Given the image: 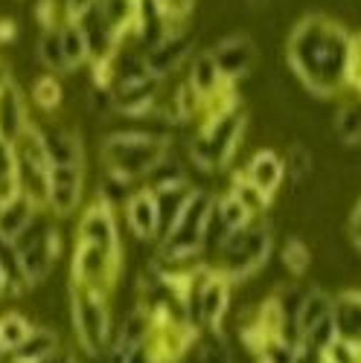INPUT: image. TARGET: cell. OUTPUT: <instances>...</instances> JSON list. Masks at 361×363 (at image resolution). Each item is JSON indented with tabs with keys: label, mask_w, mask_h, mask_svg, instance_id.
I'll list each match as a JSON object with an SVG mask.
<instances>
[{
	"label": "cell",
	"mask_w": 361,
	"mask_h": 363,
	"mask_svg": "<svg viewBox=\"0 0 361 363\" xmlns=\"http://www.w3.org/2000/svg\"><path fill=\"white\" fill-rule=\"evenodd\" d=\"M352 35L329 15H306L297 21L286 41V58L294 76L315 96L347 94Z\"/></svg>",
	"instance_id": "6da1fadb"
},
{
	"label": "cell",
	"mask_w": 361,
	"mask_h": 363,
	"mask_svg": "<svg viewBox=\"0 0 361 363\" xmlns=\"http://www.w3.org/2000/svg\"><path fill=\"white\" fill-rule=\"evenodd\" d=\"M12 157H15V184L23 198H29L36 206L47 209V192H50V157L44 148L41 125H29L15 143H12Z\"/></svg>",
	"instance_id": "ba28073f"
},
{
	"label": "cell",
	"mask_w": 361,
	"mask_h": 363,
	"mask_svg": "<svg viewBox=\"0 0 361 363\" xmlns=\"http://www.w3.org/2000/svg\"><path fill=\"white\" fill-rule=\"evenodd\" d=\"M187 82L195 87V94L204 99V102H213L216 96H222L225 90H230L233 84H227L213 62V55H210V50L204 52H195L190 58V67H187Z\"/></svg>",
	"instance_id": "ac0fdd59"
},
{
	"label": "cell",
	"mask_w": 361,
	"mask_h": 363,
	"mask_svg": "<svg viewBox=\"0 0 361 363\" xmlns=\"http://www.w3.org/2000/svg\"><path fill=\"white\" fill-rule=\"evenodd\" d=\"M117 279H119V256L117 253H108V250L94 247V245H79L76 241L73 262H70V282L73 285H82V288L111 296Z\"/></svg>",
	"instance_id": "9c48e42d"
},
{
	"label": "cell",
	"mask_w": 361,
	"mask_h": 363,
	"mask_svg": "<svg viewBox=\"0 0 361 363\" xmlns=\"http://www.w3.org/2000/svg\"><path fill=\"white\" fill-rule=\"evenodd\" d=\"M12 245L21 259L29 288H36L53 274L58 253H62V235H58V227L53 224V218H47V209H41V213L12 238Z\"/></svg>",
	"instance_id": "52a82bcc"
},
{
	"label": "cell",
	"mask_w": 361,
	"mask_h": 363,
	"mask_svg": "<svg viewBox=\"0 0 361 363\" xmlns=\"http://www.w3.org/2000/svg\"><path fill=\"white\" fill-rule=\"evenodd\" d=\"M297 343H289L283 337H262L254 349L257 363H297Z\"/></svg>",
	"instance_id": "d6a6232c"
},
{
	"label": "cell",
	"mask_w": 361,
	"mask_h": 363,
	"mask_svg": "<svg viewBox=\"0 0 361 363\" xmlns=\"http://www.w3.org/2000/svg\"><path fill=\"white\" fill-rule=\"evenodd\" d=\"M216 195L207 189H193L187 206L180 209L178 221L172 224V230L158 241V259L161 267L172 270V267H195L193 259L204 253V227L207 218L213 213Z\"/></svg>",
	"instance_id": "277c9868"
},
{
	"label": "cell",
	"mask_w": 361,
	"mask_h": 363,
	"mask_svg": "<svg viewBox=\"0 0 361 363\" xmlns=\"http://www.w3.org/2000/svg\"><path fill=\"white\" fill-rule=\"evenodd\" d=\"M41 134H44L50 166H85V145L76 128L50 125V128H41Z\"/></svg>",
	"instance_id": "2e32d148"
},
{
	"label": "cell",
	"mask_w": 361,
	"mask_h": 363,
	"mask_svg": "<svg viewBox=\"0 0 361 363\" xmlns=\"http://www.w3.org/2000/svg\"><path fill=\"white\" fill-rule=\"evenodd\" d=\"M123 363H161V360H158V354L152 352V346L143 343V346L131 349V352H129V357H126Z\"/></svg>",
	"instance_id": "b9f144b4"
},
{
	"label": "cell",
	"mask_w": 361,
	"mask_h": 363,
	"mask_svg": "<svg viewBox=\"0 0 361 363\" xmlns=\"http://www.w3.org/2000/svg\"><path fill=\"white\" fill-rule=\"evenodd\" d=\"M195 363H236L225 328H204L195 337Z\"/></svg>",
	"instance_id": "603a6c76"
},
{
	"label": "cell",
	"mask_w": 361,
	"mask_h": 363,
	"mask_svg": "<svg viewBox=\"0 0 361 363\" xmlns=\"http://www.w3.org/2000/svg\"><path fill=\"white\" fill-rule=\"evenodd\" d=\"M29 125H33L29 123V102L21 84L12 79L9 84L0 87V140L12 145Z\"/></svg>",
	"instance_id": "5bb4252c"
},
{
	"label": "cell",
	"mask_w": 361,
	"mask_h": 363,
	"mask_svg": "<svg viewBox=\"0 0 361 363\" xmlns=\"http://www.w3.org/2000/svg\"><path fill=\"white\" fill-rule=\"evenodd\" d=\"M58 38H62V52H65V65H68V70H79L82 65L90 62L85 35H82V29H79V23H76L73 18L58 26Z\"/></svg>",
	"instance_id": "4316f807"
},
{
	"label": "cell",
	"mask_w": 361,
	"mask_h": 363,
	"mask_svg": "<svg viewBox=\"0 0 361 363\" xmlns=\"http://www.w3.org/2000/svg\"><path fill=\"white\" fill-rule=\"evenodd\" d=\"M131 4H134V6H140V4H143V0H131Z\"/></svg>",
	"instance_id": "681fc988"
},
{
	"label": "cell",
	"mask_w": 361,
	"mask_h": 363,
	"mask_svg": "<svg viewBox=\"0 0 361 363\" xmlns=\"http://www.w3.org/2000/svg\"><path fill=\"white\" fill-rule=\"evenodd\" d=\"M79 245H94L108 253L123 256V245H119V224H117V209L105 206L102 201H94L85 206L76 230Z\"/></svg>",
	"instance_id": "8fae6325"
},
{
	"label": "cell",
	"mask_w": 361,
	"mask_h": 363,
	"mask_svg": "<svg viewBox=\"0 0 361 363\" xmlns=\"http://www.w3.org/2000/svg\"><path fill=\"white\" fill-rule=\"evenodd\" d=\"M94 4H97V0H65V6H68V15H70V18H79L82 12H87Z\"/></svg>",
	"instance_id": "7bdbcfd3"
},
{
	"label": "cell",
	"mask_w": 361,
	"mask_h": 363,
	"mask_svg": "<svg viewBox=\"0 0 361 363\" xmlns=\"http://www.w3.org/2000/svg\"><path fill=\"white\" fill-rule=\"evenodd\" d=\"M335 137L344 145H361V94H350V99L338 108Z\"/></svg>",
	"instance_id": "484cf974"
},
{
	"label": "cell",
	"mask_w": 361,
	"mask_h": 363,
	"mask_svg": "<svg viewBox=\"0 0 361 363\" xmlns=\"http://www.w3.org/2000/svg\"><path fill=\"white\" fill-rule=\"evenodd\" d=\"M0 274L6 279V296H23L26 291H33L23 277V267H21V259L15 253V245L9 238L0 235Z\"/></svg>",
	"instance_id": "d4e9b609"
},
{
	"label": "cell",
	"mask_w": 361,
	"mask_h": 363,
	"mask_svg": "<svg viewBox=\"0 0 361 363\" xmlns=\"http://www.w3.org/2000/svg\"><path fill=\"white\" fill-rule=\"evenodd\" d=\"M140 189V184H131V180L119 177L114 172H102L99 177V189H97V201H102L105 206L117 209V206H126V201Z\"/></svg>",
	"instance_id": "f546056e"
},
{
	"label": "cell",
	"mask_w": 361,
	"mask_h": 363,
	"mask_svg": "<svg viewBox=\"0 0 361 363\" xmlns=\"http://www.w3.org/2000/svg\"><path fill=\"white\" fill-rule=\"evenodd\" d=\"M283 163H286V177L291 180V184H303V180H309V174H312V155H309V148L306 145H300V143H294L291 148H289V155L283 157Z\"/></svg>",
	"instance_id": "d590c367"
},
{
	"label": "cell",
	"mask_w": 361,
	"mask_h": 363,
	"mask_svg": "<svg viewBox=\"0 0 361 363\" xmlns=\"http://www.w3.org/2000/svg\"><path fill=\"white\" fill-rule=\"evenodd\" d=\"M12 82V73H9V65L4 62V58H0V87L4 84H9Z\"/></svg>",
	"instance_id": "bcb514c9"
},
{
	"label": "cell",
	"mask_w": 361,
	"mask_h": 363,
	"mask_svg": "<svg viewBox=\"0 0 361 363\" xmlns=\"http://www.w3.org/2000/svg\"><path fill=\"white\" fill-rule=\"evenodd\" d=\"M210 55H213V62L222 73V79L227 84H236L242 82L254 67H257V44L245 35V33H236V35H225L213 50H210Z\"/></svg>",
	"instance_id": "7c38bea8"
},
{
	"label": "cell",
	"mask_w": 361,
	"mask_h": 363,
	"mask_svg": "<svg viewBox=\"0 0 361 363\" xmlns=\"http://www.w3.org/2000/svg\"><path fill=\"white\" fill-rule=\"evenodd\" d=\"M38 213H41V206H36L29 198H23V195L12 198L9 203L0 206V235L12 241Z\"/></svg>",
	"instance_id": "cb8c5ba5"
},
{
	"label": "cell",
	"mask_w": 361,
	"mask_h": 363,
	"mask_svg": "<svg viewBox=\"0 0 361 363\" xmlns=\"http://www.w3.org/2000/svg\"><path fill=\"white\" fill-rule=\"evenodd\" d=\"M227 195H233V198L242 203L254 218H262V216H265V209L271 206V198H268L265 192H259L242 172H236V174L230 177V189H227Z\"/></svg>",
	"instance_id": "83f0119b"
},
{
	"label": "cell",
	"mask_w": 361,
	"mask_h": 363,
	"mask_svg": "<svg viewBox=\"0 0 361 363\" xmlns=\"http://www.w3.org/2000/svg\"><path fill=\"white\" fill-rule=\"evenodd\" d=\"M271 250H274V227L265 218H254L248 227L225 235V241L216 250L213 270H219L225 279L236 285L248 277H257L265 267Z\"/></svg>",
	"instance_id": "5b68a950"
},
{
	"label": "cell",
	"mask_w": 361,
	"mask_h": 363,
	"mask_svg": "<svg viewBox=\"0 0 361 363\" xmlns=\"http://www.w3.org/2000/svg\"><path fill=\"white\" fill-rule=\"evenodd\" d=\"M242 174L251 180L259 192H265L268 198H274L280 192V186L286 184V163H283V157L277 155V151L259 148V151H254V155L248 157Z\"/></svg>",
	"instance_id": "9a60e30c"
},
{
	"label": "cell",
	"mask_w": 361,
	"mask_h": 363,
	"mask_svg": "<svg viewBox=\"0 0 361 363\" xmlns=\"http://www.w3.org/2000/svg\"><path fill=\"white\" fill-rule=\"evenodd\" d=\"M169 155V143L161 134L143 131V128H123L105 137L102 143V163L105 172H114L119 177L140 184L149 177L163 157Z\"/></svg>",
	"instance_id": "3957f363"
},
{
	"label": "cell",
	"mask_w": 361,
	"mask_h": 363,
	"mask_svg": "<svg viewBox=\"0 0 361 363\" xmlns=\"http://www.w3.org/2000/svg\"><path fill=\"white\" fill-rule=\"evenodd\" d=\"M0 363H9V357H4V360H0Z\"/></svg>",
	"instance_id": "f907efd6"
},
{
	"label": "cell",
	"mask_w": 361,
	"mask_h": 363,
	"mask_svg": "<svg viewBox=\"0 0 361 363\" xmlns=\"http://www.w3.org/2000/svg\"><path fill=\"white\" fill-rule=\"evenodd\" d=\"M338 337L361 346V291H344L335 296L333 306Z\"/></svg>",
	"instance_id": "7402d4cb"
},
{
	"label": "cell",
	"mask_w": 361,
	"mask_h": 363,
	"mask_svg": "<svg viewBox=\"0 0 361 363\" xmlns=\"http://www.w3.org/2000/svg\"><path fill=\"white\" fill-rule=\"evenodd\" d=\"M68 294H70V323H73L76 343L82 346L85 354L102 357L114 337L108 296L73 282H68Z\"/></svg>",
	"instance_id": "8992f818"
},
{
	"label": "cell",
	"mask_w": 361,
	"mask_h": 363,
	"mask_svg": "<svg viewBox=\"0 0 361 363\" xmlns=\"http://www.w3.org/2000/svg\"><path fill=\"white\" fill-rule=\"evenodd\" d=\"M320 363H361V346L338 337L333 346L320 352Z\"/></svg>",
	"instance_id": "f35d334b"
},
{
	"label": "cell",
	"mask_w": 361,
	"mask_h": 363,
	"mask_svg": "<svg viewBox=\"0 0 361 363\" xmlns=\"http://www.w3.org/2000/svg\"><path fill=\"white\" fill-rule=\"evenodd\" d=\"M155 4H158L161 15L166 18V23L172 29H180L187 23V18H190V12L195 6V0H155Z\"/></svg>",
	"instance_id": "74e56055"
},
{
	"label": "cell",
	"mask_w": 361,
	"mask_h": 363,
	"mask_svg": "<svg viewBox=\"0 0 361 363\" xmlns=\"http://www.w3.org/2000/svg\"><path fill=\"white\" fill-rule=\"evenodd\" d=\"M33 320H29L26 314L21 311H6V314H0V349L6 352V357L26 340V335L33 331Z\"/></svg>",
	"instance_id": "f1b7e54d"
},
{
	"label": "cell",
	"mask_w": 361,
	"mask_h": 363,
	"mask_svg": "<svg viewBox=\"0 0 361 363\" xmlns=\"http://www.w3.org/2000/svg\"><path fill=\"white\" fill-rule=\"evenodd\" d=\"M193 55H195V41H193V35L187 33V26H184V29H169V33L152 50H146L143 62H146L149 76H155V79L163 82L175 70L184 67Z\"/></svg>",
	"instance_id": "30bf717a"
},
{
	"label": "cell",
	"mask_w": 361,
	"mask_h": 363,
	"mask_svg": "<svg viewBox=\"0 0 361 363\" xmlns=\"http://www.w3.org/2000/svg\"><path fill=\"white\" fill-rule=\"evenodd\" d=\"M85 195V166H53L50 169V192H47V213L65 218L76 213Z\"/></svg>",
	"instance_id": "4fadbf2b"
},
{
	"label": "cell",
	"mask_w": 361,
	"mask_h": 363,
	"mask_svg": "<svg viewBox=\"0 0 361 363\" xmlns=\"http://www.w3.org/2000/svg\"><path fill=\"white\" fill-rule=\"evenodd\" d=\"M29 102H33L38 111H44V113L58 111V105L65 102V90H62V84H58V76H53V73L38 76L33 90H29Z\"/></svg>",
	"instance_id": "4dcf8cb0"
},
{
	"label": "cell",
	"mask_w": 361,
	"mask_h": 363,
	"mask_svg": "<svg viewBox=\"0 0 361 363\" xmlns=\"http://www.w3.org/2000/svg\"><path fill=\"white\" fill-rule=\"evenodd\" d=\"M216 216L222 218V224H225L227 233L242 230V227H248V224L254 221V216H251L248 209L239 203L233 195H222V198H216Z\"/></svg>",
	"instance_id": "e575fe53"
},
{
	"label": "cell",
	"mask_w": 361,
	"mask_h": 363,
	"mask_svg": "<svg viewBox=\"0 0 361 363\" xmlns=\"http://www.w3.org/2000/svg\"><path fill=\"white\" fill-rule=\"evenodd\" d=\"M193 189L195 186L190 184V180H180V184H169V186H161V189L152 192L155 195V206H158V238H155V245L172 230V224L180 216V209L187 206Z\"/></svg>",
	"instance_id": "d6986e66"
},
{
	"label": "cell",
	"mask_w": 361,
	"mask_h": 363,
	"mask_svg": "<svg viewBox=\"0 0 361 363\" xmlns=\"http://www.w3.org/2000/svg\"><path fill=\"white\" fill-rule=\"evenodd\" d=\"M123 213H126V224L134 233V238H140V241H155L158 238V206H155L152 189L140 186L126 201Z\"/></svg>",
	"instance_id": "e0dca14e"
},
{
	"label": "cell",
	"mask_w": 361,
	"mask_h": 363,
	"mask_svg": "<svg viewBox=\"0 0 361 363\" xmlns=\"http://www.w3.org/2000/svg\"><path fill=\"white\" fill-rule=\"evenodd\" d=\"M347 94H361V35H352L350 70H347Z\"/></svg>",
	"instance_id": "ab89813d"
},
{
	"label": "cell",
	"mask_w": 361,
	"mask_h": 363,
	"mask_svg": "<svg viewBox=\"0 0 361 363\" xmlns=\"http://www.w3.org/2000/svg\"><path fill=\"white\" fill-rule=\"evenodd\" d=\"M53 4H58V6H65V0H53ZM68 9V6H65Z\"/></svg>",
	"instance_id": "c3c4849f"
},
{
	"label": "cell",
	"mask_w": 361,
	"mask_h": 363,
	"mask_svg": "<svg viewBox=\"0 0 361 363\" xmlns=\"http://www.w3.org/2000/svg\"><path fill=\"white\" fill-rule=\"evenodd\" d=\"M280 262L291 277H306V270L312 264V253L300 238H286V245L280 250Z\"/></svg>",
	"instance_id": "836d02e7"
},
{
	"label": "cell",
	"mask_w": 361,
	"mask_h": 363,
	"mask_svg": "<svg viewBox=\"0 0 361 363\" xmlns=\"http://www.w3.org/2000/svg\"><path fill=\"white\" fill-rule=\"evenodd\" d=\"M18 184H15V157H12V145L0 140V206L18 198Z\"/></svg>",
	"instance_id": "8d00e7d4"
},
{
	"label": "cell",
	"mask_w": 361,
	"mask_h": 363,
	"mask_svg": "<svg viewBox=\"0 0 361 363\" xmlns=\"http://www.w3.org/2000/svg\"><path fill=\"white\" fill-rule=\"evenodd\" d=\"M38 62L47 67V73L58 76V73H68L65 65V52H62V38H58V26L55 29H41V38H38Z\"/></svg>",
	"instance_id": "1f68e13d"
},
{
	"label": "cell",
	"mask_w": 361,
	"mask_h": 363,
	"mask_svg": "<svg viewBox=\"0 0 361 363\" xmlns=\"http://www.w3.org/2000/svg\"><path fill=\"white\" fill-rule=\"evenodd\" d=\"M6 296V279H4V274H0V299Z\"/></svg>",
	"instance_id": "7dc6e473"
},
{
	"label": "cell",
	"mask_w": 361,
	"mask_h": 363,
	"mask_svg": "<svg viewBox=\"0 0 361 363\" xmlns=\"http://www.w3.org/2000/svg\"><path fill=\"white\" fill-rule=\"evenodd\" d=\"M58 349H62V343H58V335L50 325H33L26 340L9 354V363H44Z\"/></svg>",
	"instance_id": "44dd1931"
},
{
	"label": "cell",
	"mask_w": 361,
	"mask_h": 363,
	"mask_svg": "<svg viewBox=\"0 0 361 363\" xmlns=\"http://www.w3.org/2000/svg\"><path fill=\"white\" fill-rule=\"evenodd\" d=\"M347 233H350V241H352V247L361 253V201L352 206V213H350V227H347Z\"/></svg>",
	"instance_id": "60d3db41"
},
{
	"label": "cell",
	"mask_w": 361,
	"mask_h": 363,
	"mask_svg": "<svg viewBox=\"0 0 361 363\" xmlns=\"http://www.w3.org/2000/svg\"><path fill=\"white\" fill-rule=\"evenodd\" d=\"M15 35H18V23H15V21H6V18L0 21V41L9 44Z\"/></svg>",
	"instance_id": "ee69618b"
},
{
	"label": "cell",
	"mask_w": 361,
	"mask_h": 363,
	"mask_svg": "<svg viewBox=\"0 0 361 363\" xmlns=\"http://www.w3.org/2000/svg\"><path fill=\"white\" fill-rule=\"evenodd\" d=\"M44 363H76V357H73L68 349H58V352H55L53 357H47Z\"/></svg>",
	"instance_id": "f6af8a7d"
},
{
	"label": "cell",
	"mask_w": 361,
	"mask_h": 363,
	"mask_svg": "<svg viewBox=\"0 0 361 363\" xmlns=\"http://www.w3.org/2000/svg\"><path fill=\"white\" fill-rule=\"evenodd\" d=\"M248 128V113L236 102L233 87L225 90L222 96L207 102L201 113V125L190 137V160L201 172H222L230 166L239 143Z\"/></svg>",
	"instance_id": "7a4b0ae2"
},
{
	"label": "cell",
	"mask_w": 361,
	"mask_h": 363,
	"mask_svg": "<svg viewBox=\"0 0 361 363\" xmlns=\"http://www.w3.org/2000/svg\"><path fill=\"white\" fill-rule=\"evenodd\" d=\"M333 306H335V296L323 291V288H306L303 294V302H300V308H297V317H294V328H297V340H303L309 331L326 320V317H333Z\"/></svg>",
	"instance_id": "ffe728a7"
}]
</instances>
